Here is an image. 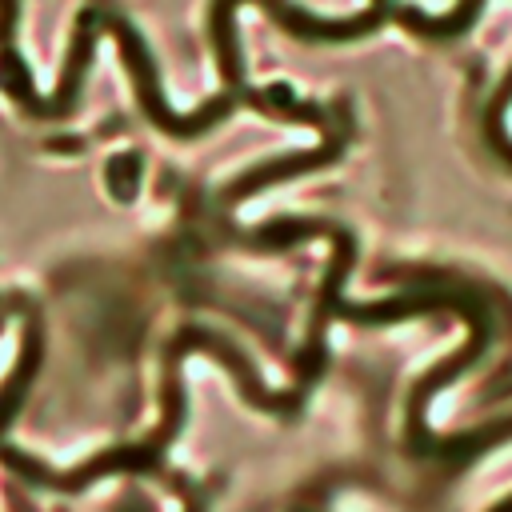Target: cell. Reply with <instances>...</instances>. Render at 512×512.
<instances>
[{
	"label": "cell",
	"mask_w": 512,
	"mask_h": 512,
	"mask_svg": "<svg viewBox=\"0 0 512 512\" xmlns=\"http://www.w3.org/2000/svg\"><path fill=\"white\" fill-rule=\"evenodd\" d=\"M104 36V12L88 8L76 24V44H72V56L64 64V76H60V88L52 100H44V116H60L72 108L76 92H80V80H84V68H88V56H92V44Z\"/></svg>",
	"instance_id": "7a4b0ae2"
},
{
	"label": "cell",
	"mask_w": 512,
	"mask_h": 512,
	"mask_svg": "<svg viewBox=\"0 0 512 512\" xmlns=\"http://www.w3.org/2000/svg\"><path fill=\"white\" fill-rule=\"evenodd\" d=\"M236 4H260L276 24H284L300 40H352V36H364V32L380 28V20H384L380 12H364V16H352V20H320V16H308V12L292 8L288 0H216L212 4V44H216L220 72H224L232 92L240 88V48H236V32H232Z\"/></svg>",
	"instance_id": "6da1fadb"
},
{
	"label": "cell",
	"mask_w": 512,
	"mask_h": 512,
	"mask_svg": "<svg viewBox=\"0 0 512 512\" xmlns=\"http://www.w3.org/2000/svg\"><path fill=\"white\" fill-rule=\"evenodd\" d=\"M340 148H344V140H340V136H328V144H324V148L300 152V156H292V160H280V164H264V168H256V172L240 176V180H236V184L224 192V204H240L244 196L260 192V188H264V184H272V180H284V176H300V172H312V168H320V164L336 160V156H340Z\"/></svg>",
	"instance_id": "3957f363"
}]
</instances>
